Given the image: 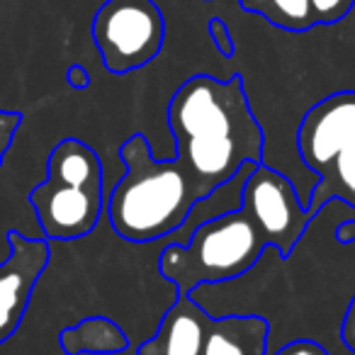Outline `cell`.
<instances>
[{"label": "cell", "mask_w": 355, "mask_h": 355, "mask_svg": "<svg viewBox=\"0 0 355 355\" xmlns=\"http://www.w3.org/2000/svg\"><path fill=\"white\" fill-rule=\"evenodd\" d=\"M42 232L51 241L88 236L103 214V163L80 139H61L46 161V180L30 193Z\"/></svg>", "instance_id": "cell-4"}, {"label": "cell", "mask_w": 355, "mask_h": 355, "mask_svg": "<svg viewBox=\"0 0 355 355\" xmlns=\"http://www.w3.org/2000/svg\"><path fill=\"white\" fill-rule=\"evenodd\" d=\"M209 316L193 297H175L156 334L139 345V355H200Z\"/></svg>", "instance_id": "cell-9"}, {"label": "cell", "mask_w": 355, "mask_h": 355, "mask_svg": "<svg viewBox=\"0 0 355 355\" xmlns=\"http://www.w3.org/2000/svg\"><path fill=\"white\" fill-rule=\"evenodd\" d=\"M22 114L20 112H0V166H3V158H6L8 148L12 144V137L20 129Z\"/></svg>", "instance_id": "cell-14"}, {"label": "cell", "mask_w": 355, "mask_h": 355, "mask_svg": "<svg viewBox=\"0 0 355 355\" xmlns=\"http://www.w3.org/2000/svg\"><path fill=\"white\" fill-rule=\"evenodd\" d=\"M66 355H114L129 348V338L112 319L90 316L59 334Z\"/></svg>", "instance_id": "cell-11"}, {"label": "cell", "mask_w": 355, "mask_h": 355, "mask_svg": "<svg viewBox=\"0 0 355 355\" xmlns=\"http://www.w3.org/2000/svg\"><path fill=\"white\" fill-rule=\"evenodd\" d=\"M239 207L246 209L253 219L268 248L285 258L295 251L309 224L316 219L304 207L290 178L272 171L266 163H256V168L248 173Z\"/></svg>", "instance_id": "cell-7"}, {"label": "cell", "mask_w": 355, "mask_h": 355, "mask_svg": "<svg viewBox=\"0 0 355 355\" xmlns=\"http://www.w3.org/2000/svg\"><path fill=\"white\" fill-rule=\"evenodd\" d=\"M272 355H329V350L316 343V340L302 338V340H292V343L272 350Z\"/></svg>", "instance_id": "cell-15"}, {"label": "cell", "mask_w": 355, "mask_h": 355, "mask_svg": "<svg viewBox=\"0 0 355 355\" xmlns=\"http://www.w3.org/2000/svg\"><path fill=\"white\" fill-rule=\"evenodd\" d=\"M10 253L0 263V343L20 329L37 280L51 258L49 241L30 239L17 229L8 232Z\"/></svg>", "instance_id": "cell-8"}, {"label": "cell", "mask_w": 355, "mask_h": 355, "mask_svg": "<svg viewBox=\"0 0 355 355\" xmlns=\"http://www.w3.org/2000/svg\"><path fill=\"white\" fill-rule=\"evenodd\" d=\"M304 166L319 178L306 209L319 214L329 202L355 209V90H340L306 110L297 129Z\"/></svg>", "instance_id": "cell-5"}, {"label": "cell", "mask_w": 355, "mask_h": 355, "mask_svg": "<svg viewBox=\"0 0 355 355\" xmlns=\"http://www.w3.org/2000/svg\"><path fill=\"white\" fill-rule=\"evenodd\" d=\"M246 10H251V12H263L266 10V3L268 0H239Z\"/></svg>", "instance_id": "cell-18"}, {"label": "cell", "mask_w": 355, "mask_h": 355, "mask_svg": "<svg viewBox=\"0 0 355 355\" xmlns=\"http://www.w3.org/2000/svg\"><path fill=\"white\" fill-rule=\"evenodd\" d=\"M263 15L292 32H304L316 25L309 0H268Z\"/></svg>", "instance_id": "cell-12"}, {"label": "cell", "mask_w": 355, "mask_h": 355, "mask_svg": "<svg viewBox=\"0 0 355 355\" xmlns=\"http://www.w3.org/2000/svg\"><path fill=\"white\" fill-rule=\"evenodd\" d=\"M127 173L107 200L112 229L129 243H151L180 232L193 217L200 195L185 166L175 156L153 158L148 139L132 134L119 146Z\"/></svg>", "instance_id": "cell-2"}, {"label": "cell", "mask_w": 355, "mask_h": 355, "mask_svg": "<svg viewBox=\"0 0 355 355\" xmlns=\"http://www.w3.org/2000/svg\"><path fill=\"white\" fill-rule=\"evenodd\" d=\"M338 239L345 243L355 241V219H350V222H345L343 227L338 229Z\"/></svg>", "instance_id": "cell-17"}, {"label": "cell", "mask_w": 355, "mask_h": 355, "mask_svg": "<svg viewBox=\"0 0 355 355\" xmlns=\"http://www.w3.org/2000/svg\"><path fill=\"white\" fill-rule=\"evenodd\" d=\"M166 37L153 0H107L93 20V40L110 73H129L151 64Z\"/></svg>", "instance_id": "cell-6"}, {"label": "cell", "mask_w": 355, "mask_h": 355, "mask_svg": "<svg viewBox=\"0 0 355 355\" xmlns=\"http://www.w3.org/2000/svg\"><path fill=\"white\" fill-rule=\"evenodd\" d=\"M69 83L73 85V88H78V90L88 88V85H90L88 71H85L83 66H71V69H69Z\"/></svg>", "instance_id": "cell-16"}, {"label": "cell", "mask_w": 355, "mask_h": 355, "mask_svg": "<svg viewBox=\"0 0 355 355\" xmlns=\"http://www.w3.org/2000/svg\"><path fill=\"white\" fill-rule=\"evenodd\" d=\"M270 326L261 316H209L200 355H268Z\"/></svg>", "instance_id": "cell-10"}, {"label": "cell", "mask_w": 355, "mask_h": 355, "mask_svg": "<svg viewBox=\"0 0 355 355\" xmlns=\"http://www.w3.org/2000/svg\"><path fill=\"white\" fill-rule=\"evenodd\" d=\"M309 3H311V12H314V20L329 25V22L343 20L350 12L355 0H309Z\"/></svg>", "instance_id": "cell-13"}, {"label": "cell", "mask_w": 355, "mask_h": 355, "mask_svg": "<svg viewBox=\"0 0 355 355\" xmlns=\"http://www.w3.org/2000/svg\"><path fill=\"white\" fill-rule=\"evenodd\" d=\"M266 251V239L246 209L234 207L200 222L188 241L168 243L158 258V272L173 282L178 297H190L198 287L246 275Z\"/></svg>", "instance_id": "cell-3"}, {"label": "cell", "mask_w": 355, "mask_h": 355, "mask_svg": "<svg viewBox=\"0 0 355 355\" xmlns=\"http://www.w3.org/2000/svg\"><path fill=\"white\" fill-rule=\"evenodd\" d=\"M175 158L190 173L200 200L227 185L246 163H263L266 134L253 117L241 76H193L168 105Z\"/></svg>", "instance_id": "cell-1"}]
</instances>
